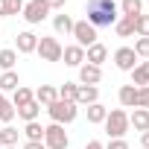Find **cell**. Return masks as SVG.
I'll return each instance as SVG.
<instances>
[{
	"mask_svg": "<svg viewBox=\"0 0 149 149\" xmlns=\"http://www.w3.org/2000/svg\"><path fill=\"white\" fill-rule=\"evenodd\" d=\"M85 15H88V24L97 29V26H114L117 24V3L114 0H88L85 3Z\"/></svg>",
	"mask_w": 149,
	"mask_h": 149,
	"instance_id": "obj_1",
	"label": "cell"
},
{
	"mask_svg": "<svg viewBox=\"0 0 149 149\" xmlns=\"http://www.w3.org/2000/svg\"><path fill=\"white\" fill-rule=\"evenodd\" d=\"M47 111H50L53 123L64 126V123H73V120H76V114H79V105H76V102H67V100H56L53 105H47Z\"/></svg>",
	"mask_w": 149,
	"mask_h": 149,
	"instance_id": "obj_2",
	"label": "cell"
},
{
	"mask_svg": "<svg viewBox=\"0 0 149 149\" xmlns=\"http://www.w3.org/2000/svg\"><path fill=\"white\" fill-rule=\"evenodd\" d=\"M105 132H108V137H111V140L126 137V132H129V114H126L123 108L108 111V117H105Z\"/></svg>",
	"mask_w": 149,
	"mask_h": 149,
	"instance_id": "obj_3",
	"label": "cell"
},
{
	"mask_svg": "<svg viewBox=\"0 0 149 149\" xmlns=\"http://www.w3.org/2000/svg\"><path fill=\"white\" fill-rule=\"evenodd\" d=\"M61 44H58V38H53V35H47V38H38V47H35V53L41 56V61H61Z\"/></svg>",
	"mask_w": 149,
	"mask_h": 149,
	"instance_id": "obj_4",
	"label": "cell"
},
{
	"mask_svg": "<svg viewBox=\"0 0 149 149\" xmlns=\"http://www.w3.org/2000/svg\"><path fill=\"white\" fill-rule=\"evenodd\" d=\"M67 132H64V126H58V123H50V126H44V146L47 149H67Z\"/></svg>",
	"mask_w": 149,
	"mask_h": 149,
	"instance_id": "obj_5",
	"label": "cell"
},
{
	"mask_svg": "<svg viewBox=\"0 0 149 149\" xmlns=\"http://www.w3.org/2000/svg\"><path fill=\"white\" fill-rule=\"evenodd\" d=\"M24 21L26 24H41L47 15H50V3L47 0H29V3H24Z\"/></svg>",
	"mask_w": 149,
	"mask_h": 149,
	"instance_id": "obj_6",
	"label": "cell"
},
{
	"mask_svg": "<svg viewBox=\"0 0 149 149\" xmlns=\"http://www.w3.org/2000/svg\"><path fill=\"white\" fill-rule=\"evenodd\" d=\"M73 38H76V44L85 50V47H91V44H97V29L88 24V21H76L73 24V32H70Z\"/></svg>",
	"mask_w": 149,
	"mask_h": 149,
	"instance_id": "obj_7",
	"label": "cell"
},
{
	"mask_svg": "<svg viewBox=\"0 0 149 149\" xmlns=\"http://www.w3.org/2000/svg\"><path fill=\"white\" fill-rule=\"evenodd\" d=\"M114 64H117L120 70H134V67H137L134 50H132V47H120V50L114 53Z\"/></svg>",
	"mask_w": 149,
	"mask_h": 149,
	"instance_id": "obj_8",
	"label": "cell"
},
{
	"mask_svg": "<svg viewBox=\"0 0 149 149\" xmlns=\"http://www.w3.org/2000/svg\"><path fill=\"white\" fill-rule=\"evenodd\" d=\"M61 58H64V64H70V67H82V64H85V50H82L79 44H70V47L61 50Z\"/></svg>",
	"mask_w": 149,
	"mask_h": 149,
	"instance_id": "obj_9",
	"label": "cell"
},
{
	"mask_svg": "<svg viewBox=\"0 0 149 149\" xmlns=\"http://www.w3.org/2000/svg\"><path fill=\"white\" fill-rule=\"evenodd\" d=\"M94 102H100L97 85H79L76 88V105H94Z\"/></svg>",
	"mask_w": 149,
	"mask_h": 149,
	"instance_id": "obj_10",
	"label": "cell"
},
{
	"mask_svg": "<svg viewBox=\"0 0 149 149\" xmlns=\"http://www.w3.org/2000/svg\"><path fill=\"white\" fill-rule=\"evenodd\" d=\"M100 79H102V70H100L97 64H88V61H85V64L79 67V82H82V85H97Z\"/></svg>",
	"mask_w": 149,
	"mask_h": 149,
	"instance_id": "obj_11",
	"label": "cell"
},
{
	"mask_svg": "<svg viewBox=\"0 0 149 149\" xmlns=\"http://www.w3.org/2000/svg\"><path fill=\"white\" fill-rule=\"evenodd\" d=\"M105 58H108V50H105L100 41H97V44H91V47L85 50V61H88V64H97V67H100Z\"/></svg>",
	"mask_w": 149,
	"mask_h": 149,
	"instance_id": "obj_12",
	"label": "cell"
},
{
	"mask_svg": "<svg viewBox=\"0 0 149 149\" xmlns=\"http://www.w3.org/2000/svg\"><path fill=\"white\" fill-rule=\"evenodd\" d=\"M56 100H58V91H56L53 85H41V88L35 91V102H38V105H44V108H47V105H53Z\"/></svg>",
	"mask_w": 149,
	"mask_h": 149,
	"instance_id": "obj_13",
	"label": "cell"
},
{
	"mask_svg": "<svg viewBox=\"0 0 149 149\" xmlns=\"http://www.w3.org/2000/svg\"><path fill=\"white\" fill-rule=\"evenodd\" d=\"M35 47H38V35H32L29 29L18 32V53H35Z\"/></svg>",
	"mask_w": 149,
	"mask_h": 149,
	"instance_id": "obj_14",
	"label": "cell"
},
{
	"mask_svg": "<svg viewBox=\"0 0 149 149\" xmlns=\"http://www.w3.org/2000/svg\"><path fill=\"white\" fill-rule=\"evenodd\" d=\"M129 126H134V132H149V111L134 108V114L129 117Z\"/></svg>",
	"mask_w": 149,
	"mask_h": 149,
	"instance_id": "obj_15",
	"label": "cell"
},
{
	"mask_svg": "<svg viewBox=\"0 0 149 149\" xmlns=\"http://www.w3.org/2000/svg\"><path fill=\"white\" fill-rule=\"evenodd\" d=\"M120 12H123V18H137V15H143V0H123V3H120Z\"/></svg>",
	"mask_w": 149,
	"mask_h": 149,
	"instance_id": "obj_16",
	"label": "cell"
},
{
	"mask_svg": "<svg viewBox=\"0 0 149 149\" xmlns=\"http://www.w3.org/2000/svg\"><path fill=\"white\" fill-rule=\"evenodd\" d=\"M132 85H137V88L149 85V61H143V64H137L132 70Z\"/></svg>",
	"mask_w": 149,
	"mask_h": 149,
	"instance_id": "obj_17",
	"label": "cell"
},
{
	"mask_svg": "<svg viewBox=\"0 0 149 149\" xmlns=\"http://www.w3.org/2000/svg\"><path fill=\"white\" fill-rule=\"evenodd\" d=\"M114 32L120 35V38H129V35H134V18H117V24H114Z\"/></svg>",
	"mask_w": 149,
	"mask_h": 149,
	"instance_id": "obj_18",
	"label": "cell"
},
{
	"mask_svg": "<svg viewBox=\"0 0 149 149\" xmlns=\"http://www.w3.org/2000/svg\"><path fill=\"white\" fill-rule=\"evenodd\" d=\"M32 100H35V94H32L29 88L18 85V88H15V97H12V105H15V108H24V105H26V102H32Z\"/></svg>",
	"mask_w": 149,
	"mask_h": 149,
	"instance_id": "obj_19",
	"label": "cell"
},
{
	"mask_svg": "<svg viewBox=\"0 0 149 149\" xmlns=\"http://www.w3.org/2000/svg\"><path fill=\"white\" fill-rule=\"evenodd\" d=\"M120 102L126 108H137V88L134 85H123L120 88Z\"/></svg>",
	"mask_w": 149,
	"mask_h": 149,
	"instance_id": "obj_20",
	"label": "cell"
},
{
	"mask_svg": "<svg viewBox=\"0 0 149 149\" xmlns=\"http://www.w3.org/2000/svg\"><path fill=\"white\" fill-rule=\"evenodd\" d=\"M21 12H24V0H0V15L12 18V15H21Z\"/></svg>",
	"mask_w": 149,
	"mask_h": 149,
	"instance_id": "obj_21",
	"label": "cell"
},
{
	"mask_svg": "<svg viewBox=\"0 0 149 149\" xmlns=\"http://www.w3.org/2000/svg\"><path fill=\"white\" fill-rule=\"evenodd\" d=\"M21 82H18V73L15 70H3V76H0V94L3 91H15Z\"/></svg>",
	"mask_w": 149,
	"mask_h": 149,
	"instance_id": "obj_22",
	"label": "cell"
},
{
	"mask_svg": "<svg viewBox=\"0 0 149 149\" xmlns=\"http://www.w3.org/2000/svg\"><path fill=\"white\" fill-rule=\"evenodd\" d=\"M53 29H56L58 35L73 32V21H70V15H56V18H53Z\"/></svg>",
	"mask_w": 149,
	"mask_h": 149,
	"instance_id": "obj_23",
	"label": "cell"
},
{
	"mask_svg": "<svg viewBox=\"0 0 149 149\" xmlns=\"http://www.w3.org/2000/svg\"><path fill=\"white\" fill-rule=\"evenodd\" d=\"M15 111H18V117H24L26 123H32V120H38V111H41V105L32 100V102H26L24 108H15Z\"/></svg>",
	"mask_w": 149,
	"mask_h": 149,
	"instance_id": "obj_24",
	"label": "cell"
},
{
	"mask_svg": "<svg viewBox=\"0 0 149 149\" xmlns=\"http://www.w3.org/2000/svg\"><path fill=\"white\" fill-rule=\"evenodd\" d=\"M105 117H108V108L105 105H100V102L88 105V123H105Z\"/></svg>",
	"mask_w": 149,
	"mask_h": 149,
	"instance_id": "obj_25",
	"label": "cell"
},
{
	"mask_svg": "<svg viewBox=\"0 0 149 149\" xmlns=\"http://www.w3.org/2000/svg\"><path fill=\"white\" fill-rule=\"evenodd\" d=\"M24 134H26V140H38V143H44V126H41L38 120H32V123H26V129H24Z\"/></svg>",
	"mask_w": 149,
	"mask_h": 149,
	"instance_id": "obj_26",
	"label": "cell"
},
{
	"mask_svg": "<svg viewBox=\"0 0 149 149\" xmlns=\"http://www.w3.org/2000/svg\"><path fill=\"white\" fill-rule=\"evenodd\" d=\"M18 129L15 126H3V129H0V146H15L18 143Z\"/></svg>",
	"mask_w": 149,
	"mask_h": 149,
	"instance_id": "obj_27",
	"label": "cell"
},
{
	"mask_svg": "<svg viewBox=\"0 0 149 149\" xmlns=\"http://www.w3.org/2000/svg\"><path fill=\"white\" fill-rule=\"evenodd\" d=\"M15 114H18V111H15V105H12L3 94H0V120H3V123H12V120H15Z\"/></svg>",
	"mask_w": 149,
	"mask_h": 149,
	"instance_id": "obj_28",
	"label": "cell"
},
{
	"mask_svg": "<svg viewBox=\"0 0 149 149\" xmlns=\"http://www.w3.org/2000/svg\"><path fill=\"white\" fill-rule=\"evenodd\" d=\"M18 61V50H0V67L3 70H12Z\"/></svg>",
	"mask_w": 149,
	"mask_h": 149,
	"instance_id": "obj_29",
	"label": "cell"
},
{
	"mask_svg": "<svg viewBox=\"0 0 149 149\" xmlns=\"http://www.w3.org/2000/svg\"><path fill=\"white\" fill-rule=\"evenodd\" d=\"M76 88L79 85H73V82H64L58 88V100H67V102H76Z\"/></svg>",
	"mask_w": 149,
	"mask_h": 149,
	"instance_id": "obj_30",
	"label": "cell"
},
{
	"mask_svg": "<svg viewBox=\"0 0 149 149\" xmlns=\"http://www.w3.org/2000/svg\"><path fill=\"white\" fill-rule=\"evenodd\" d=\"M134 32L140 38H149V15H137L134 18Z\"/></svg>",
	"mask_w": 149,
	"mask_h": 149,
	"instance_id": "obj_31",
	"label": "cell"
},
{
	"mask_svg": "<svg viewBox=\"0 0 149 149\" xmlns=\"http://www.w3.org/2000/svg\"><path fill=\"white\" fill-rule=\"evenodd\" d=\"M132 50H134V56H143V58H149V38H137Z\"/></svg>",
	"mask_w": 149,
	"mask_h": 149,
	"instance_id": "obj_32",
	"label": "cell"
},
{
	"mask_svg": "<svg viewBox=\"0 0 149 149\" xmlns=\"http://www.w3.org/2000/svg\"><path fill=\"white\" fill-rule=\"evenodd\" d=\"M137 108H146L149 111V85L137 88Z\"/></svg>",
	"mask_w": 149,
	"mask_h": 149,
	"instance_id": "obj_33",
	"label": "cell"
},
{
	"mask_svg": "<svg viewBox=\"0 0 149 149\" xmlns=\"http://www.w3.org/2000/svg\"><path fill=\"white\" fill-rule=\"evenodd\" d=\"M105 149H129V143H126L123 137H117V140H111V143H108Z\"/></svg>",
	"mask_w": 149,
	"mask_h": 149,
	"instance_id": "obj_34",
	"label": "cell"
},
{
	"mask_svg": "<svg viewBox=\"0 0 149 149\" xmlns=\"http://www.w3.org/2000/svg\"><path fill=\"white\" fill-rule=\"evenodd\" d=\"M24 149H47V146H44V143H38V140H26V143H24Z\"/></svg>",
	"mask_w": 149,
	"mask_h": 149,
	"instance_id": "obj_35",
	"label": "cell"
},
{
	"mask_svg": "<svg viewBox=\"0 0 149 149\" xmlns=\"http://www.w3.org/2000/svg\"><path fill=\"white\" fill-rule=\"evenodd\" d=\"M47 3H50V9H61V6L67 3V0H47Z\"/></svg>",
	"mask_w": 149,
	"mask_h": 149,
	"instance_id": "obj_36",
	"label": "cell"
},
{
	"mask_svg": "<svg viewBox=\"0 0 149 149\" xmlns=\"http://www.w3.org/2000/svg\"><path fill=\"white\" fill-rule=\"evenodd\" d=\"M140 146H143V149H149V132H143V134H140Z\"/></svg>",
	"mask_w": 149,
	"mask_h": 149,
	"instance_id": "obj_37",
	"label": "cell"
},
{
	"mask_svg": "<svg viewBox=\"0 0 149 149\" xmlns=\"http://www.w3.org/2000/svg\"><path fill=\"white\" fill-rule=\"evenodd\" d=\"M85 149H105V146H102L100 140H88V146H85Z\"/></svg>",
	"mask_w": 149,
	"mask_h": 149,
	"instance_id": "obj_38",
	"label": "cell"
},
{
	"mask_svg": "<svg viewBox=\"0 0 149 149\" xmlns=\"http://www.w3.org/2000/svg\"><path fill=\"white\" fill-rule=\"evenodd\" d=\"M0 149H15V146H0Z\"/></svg>",
	"mask_w": 149,
	"mask_h": 149,
	"instance_id": "obj_39",
	"label": "cell"
}]
</instances>
